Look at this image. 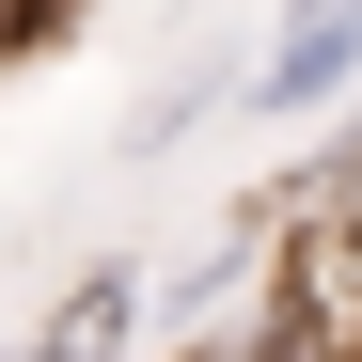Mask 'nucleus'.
<instances>
[{
  "label": "nucleus",
  "mask_w": 362,
  "mask_h": 362,
  "mask_svg": "<svg viewBox=\"0 0 362 362\" xmlns=\"http://www.w3.org/2000/svg\"><path fill=\"white\" fill-rule=\"evenodd\" d=\"M362 95V0H284V32L252 47V79L236 110H268V127H315V110Z\"/></svg>",
  "instance_id": "obj_1"
},
{
  "label": "nucleus",
  "mask_w": 362,
  "mask_h": 362,
  "mask_svg": "<svg viewBox=\"0 0 362 362\" xmlns=\"http://www.w3.org/2000/svg\"><path fill=\"white\" fill-rule=\"evenodd\" d=\"M236 79H252L236 47H189V64H173V79H158V95L127 110V127H110V158H173V142L205 127V110H236Z\"/></svg>",
  "instance_id": "obj_2"
},
{
  "label": "nucleus",
  "mask_w": 362,
  "mask_h": 362,
  "mask_svg": "<svg viewBox=\"0 0 362 362\" xmlns=\"http://www.w3.org/2000/svg\"><path fill=\"white\" fill-rule=\"evenodd\" d=\"M64 16H79V0H0V64H32V47L64 32Z\"/></svg>",
  "instance_id": "obj_3"
},
{
  "label": "nucleus",
  "mask_w": 362,
  "mask_h": 362,
  "mask_svg": "<svg viewBox=\"0 0 362 362\" xmlns=\"http://www.w3.org/2000/svg\"><path fill=\"white\" fill-rule=\"evenodd\" d=\"M0 362H47V331H16V346H0Z\"/></svg>",
  "instance_id": "obj_4"
}]
</instances>
